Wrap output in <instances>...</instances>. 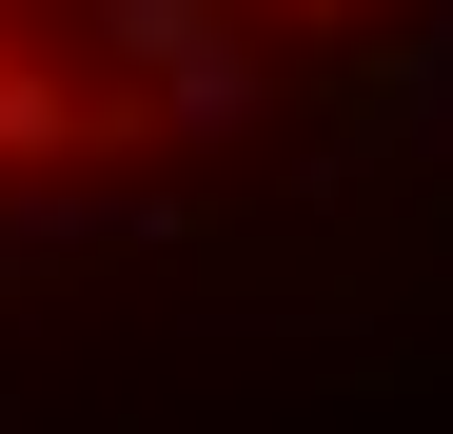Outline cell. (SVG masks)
I'll return each mask as SVG.
<instances>
[{"mask_svg":"<svg viewBox=\"0 0 453 434\" xmlns=\"http://www.w3.org/2000/svg\"><path fill=\"white\" fill-rule=\"evenodd\" d=\"M453 0H0V237L158 217L355 119Z\"/></svg>","mask_w":453,"mask_h":434,"instance_id":"6da1fadb","label":"cell"}]
</instances>
